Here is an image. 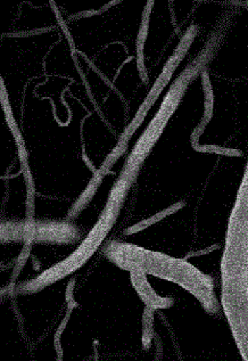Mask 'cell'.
Returning <instances> with one entry per match:
<instances>
[{"label":"cell","instance_id":"1","mask_svg":"<svg viewBox=\"0 0 248 361\" xmlns=\"http://www.w3.org/2000/svg\"><path fill=\"white\" fill-rule=\"evenodd\" d=\"M120 245L123 250V255L121 252H118L116 255L122 264L130 266V270L138 269L142 273L147 271L148 274H154L168 281H175L196 295L206 310L213 312L218 310L212 281L207 276L202 275L194 267L160 253L142 251L133 246H122V244Z\"/></svg>","mask_w":248,"mask_h":361}]
</instances>
